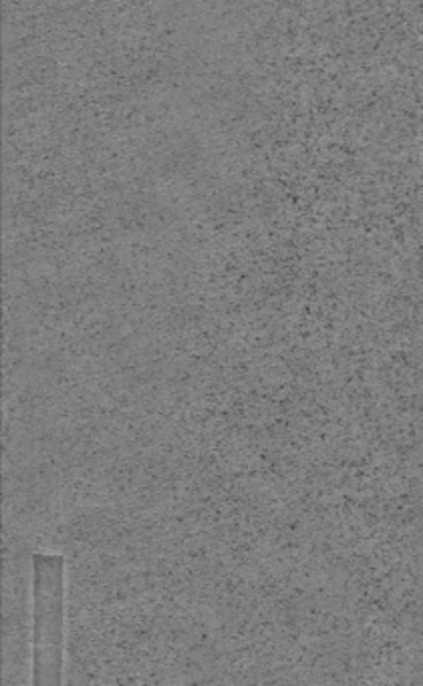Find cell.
Masks as SVG:
<instances>
[{"label":"cell","instance_id":"6da1fadb","mask_svg":"<svg viewBox=\"0 0 423 686\" xmlns=\"http://www.w3.org/2000/svg\"><path fill=\"white\" fill-rule=\"evenodd\" d=\"M65 562L55 554L33 558V685L63 683Z\"/></svg>","mask_w":423,"mask_h":686}]
</instances>
